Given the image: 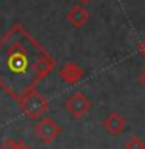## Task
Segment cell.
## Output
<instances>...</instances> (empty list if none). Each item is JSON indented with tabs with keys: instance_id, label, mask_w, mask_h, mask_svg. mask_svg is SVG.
<instances>
[{
	"instance_id": "cell-1",
	"label": "cell",
	"mask_w": 145,
	"mask_h": 149,
	"mask_svg": "<svg viewBox=\"0 0 145 149\" xmlns=\"http://www.w3.org/2000/svg\"><path fill=\"white\" fill-rule=\"evenodd\" d=\"M45 49L21 22L10 27L0 38V88L17 100L39 83L34 63Z\"/></svg>"
},
{
	"instance_id": "cell-2",
	"label": "cell",
	"mask_w": 145,
	"mask_h": 149,
	"mask_svg": "<svg viewBox=\"0 0 145 149\" xmlns=\"http://www.w3.org/2000/svg\"><path fill=\"white\" fill-rule=\"evenodd\" d=\"M16 102H17V105L21 107L22 113L30 119H39L48 110L47 97L42 96L36 88L28 90L25 94H22Z\"/></svg>"
},
{
	"instance_id": "cell-3",
	"label": "cell",
	"mask_w": 145,
	"mask_h": 149,
	"mask_svg": "<svg viewBox=\"0 0 145 149\" xmlns=\"http://www.w3.org/2000/svg\"><path fill=\"white\" fill-rule=\"evenodd\" d=\"M34 134L42 143L50 144V143H53L55 140L58 138L59 134H61V126H59L55 119L45 116V118L39 119L38 123H36Z\"/></svg>"
},
{
	"instance_id": "cell-4",
	"label": "cell",
	"mask_w": 145,
	"mask_h": 149,
	"mask_svg": "<svg viewBox=\"0 0 145 149\" xmlns=\"http://www.w3.org/2000/svg\"><path fill=\"white\" fill-rule=\"evenodd\" d=\"M92 108V102L83 93H74L72 96H69L66 100V110L69 111V115L75 119L83 118Z\"/></svg>"
},
{
	"instance_id": "cell-5",
	"label": "cell",
	"mask_w": 145,
	"mask_h": 149,
	"mask_svg": "<svg viewBox=\"0 0 145 149\" xmlns=\"http://www.w3.org/2000/svg\"><path fill=\"white\" fill-rule=\"evenodd\" d=\"M84 77V71L76 63H66L59 69V79L67 85H76Z\"/></svg>"
},
{
	"instance_id": "cell-6",
	"label": "cell",
	"mask_w": 145,
	"mask_h": 149,
	"mask_svg": "<svg viewBox=\"0 0 145 149\" xmlns=\"http://www.w3.org/2000/svg\"><path fill=\"white\" fill-rule=\"evenodd\" d=\"M53 68H55V60L52 58V55L48 54L47 50L42 52L34 63V72H36V77H38L39 82L45 79L47 75L53 71Z\"/></svg>"
},
{
	"instance_id": "cell-7",
	"label": "cell",
	"mask_w": 145,
	"mask_h": 149,
	"mask_svg": "<svg viewBox=\"0 0 145 149\" xmlns=\"http://www.w3.org/2000/svg\"><path fill=\"white\" fill-rule=\"evenodd\" d=\"M103 126H104V130L109 135L117 136L125 130V118L120 113H117V111H112V113L108 115L106 119L103 121Z\"/></svg>"
},
{
	"instance_id": "cell-8",
	"label": "cell",
	"mask_w": 145,
	"mask_h": 149,
	"mask_svg": "<svg viewBox=\"0 0 145 149\" xmlns=\"http://www.w3.org/2000/svg\"><path fill=\"white\" fill-rule=\"evenodd\" d=\"M66 19L70 22L72 27L80 29V27H83L84 24L87 22V19H89V13L86 11V8H84L83 5H74L69 11H67Z\"/></svg>"
},
{
	"instance_id": "cell-9",
	"label": "cell",
	"mask_w": 145,
	"mask_h": 149,
	"mask_svg": "<svg viewBox=\"0 0 145 149\" xmlns=\"http://www.w3.org/2000/svg\"><path fill=\"white\" fill-rule=\"evenodd\" d=\"M125 149H145V143L137 135H133L131 138L125 143Z\"/></svg>"
},
{
	"instance_id": "cell-10",
	"label": "cell",
	"mask_w": 145,
	"mask_h": 149,
	"mask_svg": "<svg viewBox=\"0 0 145 149\" xmlns=\"http://www.w3.org/2000/svg\"><path fill=\"white\" fill-rule=\"evenodd\" d=\"M0 149H17V141H14L13 138H5Z\"/></svg>"
},
{
	"instance_id": "cell-11",
	"label": "cell",
	"mask_w": 145,
	"mask_h": 149,
	"mask_svg": "<svg viewBox=\"0 0 145 149\" xmlns=\"http://www.w3.org/2000/svg\"><path fill=\"white\" fill-rule=\"evenodd\" d=\"M137 50H139V54L142 55V57H145V38L137 44Z\"/></svg>"
},
{
	"instance_id": "cell-12",
	"label": "cell",
	"mask_w": 145,
	"mask_h": 149,
	"mask_svg": "<svg viewBox=\"0 0 145 149\" xmlns=\"http://www.w3.org/2000/svg\"><path fill=\"white\" fill-rule=\"evenodd\" d=\"M17 149H31L25 141H17Z\"/></svg>"
},
{
	"instance_id": "cell-13",
	"label": "cell",
	"mask_w": 145,
	"mask_h": 149,
	"mask_svg": "<svg viewBox=\"0 0 145 149\" xmlns=\"http://www.w3.org/2000/svg\"><path fill=\"white\" fill-rule=\"evenodd\" d=\"M140 83H142V85L145 86V71L142 72V75H140Z\"/></svg>"
},
{
	"instance_id": "cell-14",
	"label": "cell",
	"mask_w": 145,
	"mask_h": 149,
	"mask_svg": "<svg viewBox=\"0 0 145 149\" xmlns=\"http://www.w3.org/2000/svg\"><path fill=\"white\" fill-rule=\"evenodd\" d=\"M80 3H81V5H87V3H91L92 0H78Z\"/></svg>"
}]
</instances>
